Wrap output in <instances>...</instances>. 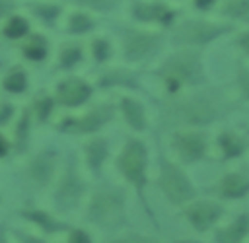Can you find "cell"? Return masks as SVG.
<instances>
[{
  "instance_id": "obj_31",
  "label": "cell",
  "mask_w": 249,
  "mask_h": 243,
  "mask_svg": "<svg viewBox=\"0 0 249 243\" xmlns=\"http://www.w3.org/2000/svg\"><path fill=\"white\" fill-rule=\"evenodd\" d=\"M239 82H241V89H243V93L249 97V72H243L241 78H239Z\"/></svg>"
},
{
  "instance_id": "obj_13",
  "label": "cell",
  "mask_w": 249,
  "mask_h": 243,
  "mask_svg": "<svg viewBox=\"0 0 249 243\" xmlns=\"http://www.w3.org/2000/svg\"><path fill=\"white\" fill-rule=\"evenodd\" d=\"M158 47V37L154 35H132L126 41V54L130 58H142Z\"/></svg>"
},
{
  "instance_id": "obj_25",
  "label": "cell",
  "mask_w": 249,
  "mask_h": 243,
  "mask_svg": "<svg viewBox=\"0 0 249 243\" xmlns=\"http://www.w3.org/2000/svg\"><path fill=\"white\" fill-rule=\"evenodd\" d=\"M93 54L97 60H105L109 56V45L105 41H95L93 43Z\"/></svg>"
},
{
  "instance_id": "obj_4",
  "label": "cell",
  "mask_w": 249,
  "mask_h": 243,
  "mask_svg": "<svg viewBox=\"0 0 249 243\" xmlns=\"http://www.w3.org/2000/svg\"><path fill=\"white\" fill-rule=\"evenodd\" d=\"M224 31H228L226 25H214L208 21H185L177 27L173 37L177 43H208Z\"/></svg>"
},
{
  "instance_id": "obj_11",
  "label": "cell",
  "mask_w": 249,
  "mask_h": 243,
  "mask_svg": "<svg viewBox=\"0 0 249 243\" xmlns=\"http://www.w3.org/2000/svg\"><path fill=\"white\" fill-rule=\"evenodd\" d=\"M109 117H111V109H109V107H97L95 111L88 113L86 117L76 119V121H72V122H66L64 128L80 130V132H91V130L99 128Z\"/></svg>"
},
{
  "instance_id": "obj_32",
  "label": "cell",
  "mask_w": 249,
  "mask_h": 243,
  "mask_svg": "<svg viewBox=\"0 0 249 243\" xmlns=\"http://www.w3.org/2000/svg\"><path fill=\"white\" fill-rule=\"evenodd\" d=\"M10 115H12L10 105H0V122H6L10 119Z\"/></svg>"
},
{
  "instance_id": "obj_35",
  "label": "cell",
  "mask_w": 249,
  "mask_h": 243,
  "mask_svg": "<svg viewBox=\"0 0 249 243\" xmlns=\"http://www.w3.org/2000/svg\"><path fill=\"white\" fill-rule=\"evenodd\" d=\"M8 152V144H6V140L0 136V156H4Z\"/></svg>"
},
{
  "instance_id": "obj_15",
  "label": "cell",
  "mask_w": 249,
  "mask_h": 243,
  "mask_svg": "<svg viewBox=\"0 0 249 243\" xmlns=\"http://www.w3.org/2000/svg\"><path fill=\"white\" fill-rule=\"evenodd\" d=\"M121 107H123V113H124L126 121L130 122V126H134V128H138V130L146 126L144 111H142V107H140L136 101H132V99H123Z\"/></svg>"
},
{
  "instance_id": "obj_36",
  "label": "cell",
  "mask_w": 249,
  "mask_h": 243,
  "mask_svg": "<svg viewBox=\"0 0 249 243\" xmlns=\"http://www.w3.org/2000/svg\"><path fill=\"white\" fill-rule=\"evenodd\" d=\"M19 237H21L23 243H43V241H39V239H35V237H25V235H19Z\"/></svg>"
},
{
  "instance_id": "obj_3",
  "label": "cell",
  "mask_w": 249,
  "mask_h": 243,
  "mask_svg": "<svg viewBox=\"0 0 249 243\" xmlns=\"http://www.w3.org/2000/svg\"><path fill=\"white\" fill-rule=\"evenodd\" d=\"M167 80H173V82H198L202 78V68H200V62H198V56L193 54V52H181V54H175L167 60L165 68H163Z\"/></svg>"
},
{
  "instance_id": "obj_24",
  "label": "cell",
  "mask_w": 249,
  "mask_h": 243,
  "mask_svg": "<svg viewBox=\"0 0 249 243\" xmlns=\"http://www.w3.org/2000/svg\"><path fill=\"white\" fill-rule=\"evenodd\" d=\"M29 218H33V220H37V222H39L41 226H45V227H47L49 231H56V229H58V224H54V222H53L51 218H47V216H43L41 212H31V214H29Z\"/></svg>"
},
{
  "instance_id": "obj_6",
  "label": "cell",
  "mask_w": 249,
  "mask_h": 243,
  "mask_svg": "<svg viewBox=\"0 0 249 243\" xmlns=\"http://www.w3.org/2000/svg\"><path fill=\"white\" fill-rule=\"evenodd\" d=\"M89 212H91V220H95L103 226H115L121 220L123 206L117 196H113L109 192H99L91 200Z\"/></svg>"
},
{
  "instance_id": "obj_39",
  "label": "cell",
  "mask_w": 249,
  "mask_h": 243,
  "mask_svg": "<svg viewBox=\"0 0 249 243\" xmlns=\"http://www.w3.org/2000/svg\"><path fill=\"white\" fill-rule=\"evenodd\" d=\"M175 243H198V241H175Z\"/></svg>"
},
{
  "instance_id": "obj_1",
  "label": "cell",
  "mask_w": 249,
  "mask_h": 243,
  "mask_svg": "<svg viewBox=\"0 0 249 243\" xmlns=\"http://www.w3.org/2000/svg\"><path fill=\"white\" fill-rule=\"evenodd\" d=\"M171 119L175 122H187V124H206L216 117V109L212 103L200 97L179 101L169 111Z\"/></svg>"
},
{
  "instance_id": "obj_5",
  "label": "cell",
  "mask_w": 249,
  "mask_h": 243,
  "mask_svg": "<svg viewBox=\"0 0 249 243\" xmlns=\"http://www.w3.org/2000/svg\"><path fill=\"white\" fill-rule=\"evenodd\" d=\"M144 167H146V150L140 142H130L119 157V169L134 183H144Z\"/></svg>"
},
{
  "instance_id": "obj_26",
  "label": "cell",
  "mask_w": 249,
  "mask_h": 243,
  "mask_svg": "<svg viewBox=\"0 0 249 243\" xmlns=\"http://www.w3.org/2000/svg\"><path fill=\"white\" fill-rule=\"evenodd\" d=\"M76 2H80V4H86V6H89V8H97V10H107V8H111L117 0H76Z\"/></svg>"
},
{
  "instance_id": "obj_20",
  "label": "cell",
  "mask_w": 249,
  "mask_h": 243,
  "mask_svg": "<svg viewBox=\"0 0 249 243\" xmlns=\"http://www.w3.org/2000/svg\"><path fill=\"white\" fill-rule=\"evenodd\" d=\"M4 86H6L8 91H23V89H25V74H23L21 70H14V72L6 78Z\"/></svg>"
},
{
  "instance_id": "obj_34",
  "label": "cell",
  "mask_w": 249,
  "mask_h": 243,
  "mask_svg": "<svg viewBox=\"0 0 249 243\" xmlns=\"http://www.w3.org/2000/svg\"><path fill=\"white\" fill-rule=\"evenodd\" d=\"M195 4H196L198 8H202V10H204V8H210V6L214 4V0H195Z\"/></svg>"
},
{
  "instance_id": "obj_12",
  "label": "cell",
  "mask_w": 249,
  "mask_h": 243,
  "mask_svg": "<svg viewBox=\"0 0 249 243\" xmlns=\"http://www.w3.org/2000/svg\"><path fill=\"white\" fill-rule=\"evenodd\" d=\"M249 192V179L239 173H230L220 183V194L224 198H241Z\"/></svg>"
},
{
  "instance_id": "obj_16",
  "label": "cell",
  "mask_w": 249,
  "mask_h": 243,
  "mask_svg": "<svg viewBox=\"0 0 249 243\" xmlns=\"http://www.w3.org/2000/svg\"><path fill=\"white\" fill-rule=\"evenodd\" d=\"M220 146H222V152L226 157H237V156H241V152L245 148L241 138L231 134V132H224L220 136Z\"/></svg>"
},
{
  "instance_id": "obj_10",
  "label": "cell",
  "mask_w": 249,
  "mask_h": 243,
  "mask_svg": "<svg viewBox=\"0 0 249 243\" xmlns=\"http://www.w3.org/2000/svg\"><path fill=\"white\" fill-rule=\"evenodd\" d=\"M247 233H249V216L241 214L230 226L216 231V241L218 243H241L247 237Z\"/></svg>"
},
{
  "instance_id": "obj_22",
  "label": "cell",
  "mask_w": 249,
  "mask_h": 243,
  "mask_svg": "<svg viewBox=\"0 0 249 243\" xmlns=\"http://www.w3.org/2000/svg\"><path fill=\"white\" fill-rule=\"evenodd\" d=\"M105 157V144L101 140H93L89 144V163L91 167H97Z\"/></svg>"
},
{
  "instance_id": "obj_28",
  "label": "cell",
  "mask_w": 249,
  "mask_h": 243,
  "mask_svg": "<svg viewBox=\"0 0 249 243\" xmlns=\"http://www.w3.org/2000/svg\"><path fill=\"white\" fill-rule=\"evenodd\" d=\"M51 107H53V103H51V99H43V101H39V119H45L49 113H51Z\"/></svg>"
},
{
  "instance_id": "obj_18",
  "label": "cell",
  "mask_w": 249,
  "mask_h": 243,
  "mask_svg": "<svg viewBox=\"0 0 249 243\" xmlns=\"http://www.w3.org/2000/svg\"><path fill=\"white\" fill-rule=\"evenodd\" d=\"M78 194H80V185L74 183V181H68L58 191V202L62 206H70V204H74V200L78 198Z\"/></svg>"
},
{
  "instance_id": "obj_9",
  "label": "cell",
  "mask_w": 249,
  "mask_h": 243,
  "mask_svg": "<svg viewBox=\"0 0 249 243\" xmlns=\"http://www.w3.org/2000/svg\"><path fill=\"white\" fill-rule=\"evenodd\" d=\"M88 97H89V87L82 80H66L58 86V99L68 107L84 103Z\"/></svg>"
},
{
  "instance_id": "obj_40",
  "label": "cell",
  "mask_w": 249,
  "mask_h": 243,
  "mask_svg": "<svg viewBox=\"0 0 249 243\" xmlns=\"http://www.w3.org/2000/svg\"><path fill=\"white\" fill-rule=\"evenodd\" d=\"M0 243H6V239H4V235L0 233Z\"/></svg>"
},
{
  "instance_id": "obj_30",
  "label": "cell",
  "mask_w": 249,
  "mask_h": 243,
  "mask_svg": "<svg viewBox=\"0 0 249 243\" xmlns=\"http://www.w3.org/2000/svg\"><path fill=\"white\" fill-rule=\"evenodd\" d=\"M70 243H89V239L86 237V233H82V231H74V233L70 235Z\"/></svg>"
},
{
  "instance_id": "obj_38",
  "label": "cell",
  "mask_w": 249,
  "mask_h": 243,
  "mask_svg": "<svg viewBox=\"0 0 249 243\" xmlns=\"http://www.w3.org/2000/svg\"><path fill=\"white\" fill-rule=\"evenodd\" d=\"M113 243H136V241H130V239H117V241H113Z\"/></svg>"
},
{
  "instance_id": "obj_37",
  "label": "cell",
  "mask_w": 249,
  "mask_h": 243,
  "mask_svg": "<svg viewBox=\"0 0 249 243\" xmlns=\"http://www.w3.org/2000/svg\"><path fill=\"white\" fill-rule=\"evenodd\" d=\"M8 6H10V4H8L6 0H0V16H2V14L8 10Z\"/></svg>"
},
{
  "instance_id": "obj_23",
  "label": "cell",
  "mask_w": 249,
  "mask_h": 243,
  "mask_svg": "<svg viewBox=\"0 0 249 243\" xmlns=\"http://www.w3.org/2000/svg\"><path fill=\"white\" fill-rule=\"evenodd\" d=\"M91 27V19L82 16V14H76L72 16L70 19V31H88Z\"/></svg>"
},
{
  "instance_id": "obj_33",
  "label": "cell",
  "mask_w": 249,
  "mask_h": 243,
  "mask_svg": "<svg viewBox=\"0 0 249 243\" xmlns=\"http://www.w3.org/2000/svg\"><path fill=\"white\" fill-rule=\"evenodd\" d=\"M239 47L249 54V31H247V33H243V35L239 37Z\"/></svg>"
},
{
  "instance_id": "obj_7",
  "label": "cell",
  "mask_w": 249,
  "mask_h": 243,
  "mask_svg": "<svg viewBox=\"0 0 249 243\" xmlns=\"http://www.w3.org/2000/svg\"><path fill=\"white\" fill-rule=\"evenodd\" d=\"M222 212L224 208L216 202H195L187 208V218L198 231H206L220 220Z\"/></svg>"
},
{
  "instance_id": "obj_29",
  "label": "cell",
  "mask_w": 249,
  "mask_h": 243,
  "mask_svg": "<svg viewBox=\"0 0 249 243\" xmlns=\"http://www.w3.org/2000/svg\"><path fill=\"white\" fill-rule=\"evenodd\" d=\"M39 14L41 16H45V17H54L56 14H58V8H54V6H43V8H39Z\"/></svg>"
},
{
  "instance_id": "obj_21",
  "label": "cell",
  "mask_w": 249,
  "mask_h": 243,
  "mask_svg": "<svg viewBox=\"0 0 249 243\" xmlns=\"http://www.w3.org/2000/svg\"><path fill=\"white\" fill-rule=\"evenodd\" d=\"M25 54H27L29 58H33V60H41V58H45V54H47V45H45L39 37H35V39L29 41V45L25 47Z\"/></svg>"
},
{
  "instance_id": "obj_27",
  "label": "cell",
  "mask_w": 249,
  "mask_h": 243,
  "mask_svg": "<svg viewBox=\"0 0 249 243\" xmlns=\"http://www.w3.org/2000/svg\"><path fill=\"white\" fill-rule=\"evenodd\" d=\"M62 62L66 64V66H70L72 62H76L78 58H80V51L78 49H70V51H64V54H62Z\"/></svg>"
},
{
  "instance_id": "obj_14",
  "label": "cell",
  "mask_w": 249,
  "mask_h": 243,
  "mask_svg": "<svg viewBox=\"0 0 249 243\" xmlns=\"http://www.w3.org/2000/svg\"><path fill=\"white\" fill-rule=\"evenodd\" d=\"M134 16L140 19H148V21H161V23H169L173 19V12L163 6V4H140L134 8Z\"/></svg>"
},
{
  "instance_id": "obj_19",
  "label": "cell",
  "mask_w": 249,
  "mask_h": 243,
  "mask_svg": "<svg viewBox=\"0 0 249 243\" xmlns=\"http://www.w3.org/2000/svg\"><path fill=\"white\" fill-rule=\"evenodd\" d=\"M4 31H6L8 37L18 39V37H21V35L27 33V21H25L23 17H12V19L8 21V25H6Z\"/></svg>"
},
{
  "instance_id": "obj_8",
  "label": "cell",
  "mask_w": 249,
  "mask_h": 243,
  "mask_svg": "<svg viewBox=\"0 0 249 243\" xmlns=\"http://www.w3.org/2000/svg\"><path fill=\"white\" fill-rule=\"evenodd\" d=\"M175 146L185 161H195L200 159L206 152V138L202 134L191 132V134H177Z\"/></svg>"
},
{
  "instance_id": "obj_2",
  "label": "cell",
  "mask_w": 249,
  "mask_h": 243,
  "mask_svg": "<svg viewBox=\"0 0 249 243\" xmlns=\"http://www.w3.org/2000/svg\"><path fill=\"white\" fill-rule=\"evenodd\" d=\"M160 185H161V191L165 192V196L175 204H181V202L193 198V194H195L187 175L179 167H175L171 163H163L161 165Z\"/></svg>"
},
{
  "instance_id": "obj_17",
  "label": "cell",
  "mask_w": 249,
  "mask_h": 243,
  "mask_svg": "<svg viewBox=\"0 0 249 243\" xmlns=\"http://www.w3.org/2000/svg\"><path fill=\"white\" fill-rule=\"evenodd\" d=\"M224 14L235 19L249 21V0H228L224 4Z\"/></svg>"
}]
</instances>
